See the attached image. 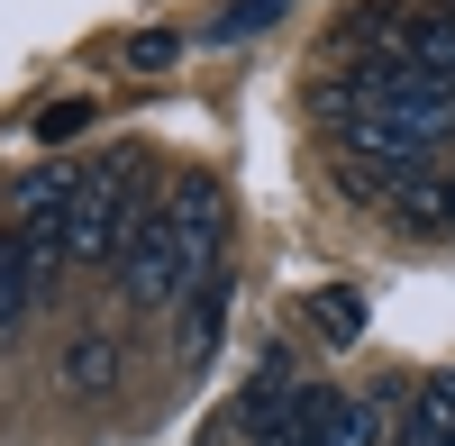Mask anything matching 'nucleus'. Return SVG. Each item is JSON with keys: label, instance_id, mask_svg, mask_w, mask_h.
I'll use <instances>...</instances> for the list:
<instances>
[{"label": "nucleus", "instance_id": "obj_1", "mask_svg": "<svg viewBox=\"0 0 455 446\" xmlns=\"http://www.w3.org/2000/svg\"><path fill=\"white\" fill-rule=\"evenodd\" d=\"M219 228H228V201L219 182H173V192L137 219V237L119 246V291L137 310L173 301V291H192L210 265H219Z\"/></svg>", "mask_w": 455, "mask_h": 446}, {"label": "nucleus", "instance_id": "obj_2", "mask_svg": "<svg viewBox=\"0 0 455 446\" xmlns=\"http://www.w3.org/2000/svg\"><path fill=\"white\" fill-rule=\"evenodd\" d=\"M146 210H156V182H146L137 155L128 164H92L83 201H73V219H64V255L73 265H119V246L137 237Z\"/></svg>", "mask_w": 455, "mask_h": 446}, {"label": "nucleus", "instance_id": "obj_3", "mask_svg": "<svg viewBox=\"0 0 455 446\" xmlns=\"http://www.w3.org/2000/svg\"><path fill=\"white\" fill-rule=\"evenodd\" d=\"M219 319H228V274L210 265V274L192 283V301H182V319H173V355H182V364H210Z\"/></svg>", "mask_w": 455, "mask_h": 446}, {"label": "nucleus", "instance_id": "obj_4", "mask_svg": "<svg viewBox=\"0 0 455 446\" xmlns=\"http://www.w3.org/2000/svg\"><path fill=\"white\" fill-rule=\"evenodd\" d=\"M392 446H455V374H428L410 392V419H401Z\"/></svg>", "mask_w": 455, "mask_h": 446}, {"label": "nucleus", "instance_id": "obj_5", "mask_svg": "<svg viewBox=\"0 0 455 446\" xmlns=\"http://www.w3.org/2000/svg\"><path fill=\"white\" fill-rule=\"evenodd\" d=\"M28 301H36V265H28V237L19 228H0V338L28 319Z\"/></svg>", "mask_w": 455, "mask_h": 446}, {"label": "nucleus", "instance_id": "obj_6", "mask_svg": "<svg viewBox=\"0 0 455 446\" xmlns=\"http://www.w3.org/2000/svg\"><path fill=\"white\" fill-rule=\"evenodd\" d=\"M291 392H300V383H291V355H274V346H264V364H255V383H246V428L264 437V428H274V419L291 410Z\"/></svg>", "mask_w": 455, "mask_h": 446}, {"label": "nucleus", "instance_id": "obj_7", "mask_svg": "<svg viewBox=\"0 0 455 446\" xmlns=\"http://www.w3.org/2000/svg\"><path fill=\"white\" fill-rule=\"evenodd\" d=\"M109 383H119V346H109V338H73V355H64V392H73V401H100Z\"/></svg>", "mask_w": 455, "mask_h": 446}, {"label": "nucleus", "instance_id": "obj_8", "mask_svg": "<svg viewBox=\"0 0 455 446\" xmlns=\"http://www.w3.org/2000/svg\"><path fill=\"white\" fill-rule=\"evenodd\" d=\"M310 328H319V338H337V346H347V338H364V291H355V283L310 291Z\"/></svg>", "mask_w": 455, "mask_h": 446}, {"label": "nucleus", "instance_id": "obj_9", "mask_svg": "<svg viewBox=\"0 0 455 446\" xmlns=\"http://www.w3.org/2000/svg\"><path fill=\"white\" fill-rule=\"evenodd\" d=\"M319 446H383V401H347V410L328 419Z\"/></svg>", "mask_w": 455, "mask_h": 446}, {"label": "nucleus", "instance_id": "obj_10", "mask_svg": "<svg viewBox=\"0 0 455 446\" xmlns=\"http://www.w3.org/2000/svg\"><path fill=\"white\" fill-rule=\"evenodd\" d=\"M283 19V0H228V10L210 19V36H219V46H237V36H255V28H274Z\"/></svg>", "mask_w": 455, "mask_h": 446}, {"label": "nucleus", "instance_id": "obj_11", "mask_svg": "<svg viewBox=\"0 0 455 446\" xmlns=\"http://www.w3.org/2000/svg\"><path fill=\"white\" fill-rule=\"evenodd\" d=\"M92 128V100H55V109H36V146H64V137H83Z\"/></svg>", "mask_w": 455, "mask_h": 446}, {"label": "nucleus", "instance_id": "obj_12", "mask_svg": "<svg viewBox=\"0 0 455 446\" xmlns=\"http://www.w3.org/2000/svg\"><path fill=\"white\" fill-rule=\"evenodd\" d=\"M173 55H182V36H173V28H146V36H128V64H137V73H156V64H173Z\"/></svg>", "mask_w": 455, "mask_h": 446}, {"label": "nucleus", "instance_id": "obj_13", "mask_svg": "<svg viewBox=\"0 0 455 446\" xmlns=\"http://www.w3.org/2000/svg\"><path fill=\"white\" fill-rule=\"evenodd\" d=\"M446 228H455V173H446Z\"/></svg>", "mask_w": 455, "mask_h": 446}]
</instances>
